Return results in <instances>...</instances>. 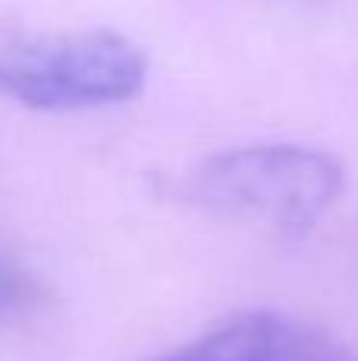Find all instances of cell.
I'll return each instance as SVG.
<instances>
[{
    "instance_id": "4",
    "label": "cell",
    "mask_w": 358,
    "mask_h": 361,
    "mask_svg": "<svg viewBox=\"0 0 358 361\" xmlns=\"http://www.w3.org/2000/svg\"><path fill=\"white\" fill-rule=\"evenodd\" d=\"M42 301V282L23 263L0 257V326L35 311Z\"/></svg>"
},
{
    "instance_id": "1",
    "label": "cell",
    "mask_w": 358,
    "mask_h": 361,
    "mask_svg": "<svg viewBox=\"0 0 358 361\" xmlns=\"http://www.w3.org/2000/svg\"><path fill=\"white\" fill-rule=\"evenodd\" d=\"M184 193L206 209L302 235L342 193V165L308 146H238L203 159Z\"/></svg>"
},
{
    "instance_id": "3",
    "label": "cell",
    "mask_w": 358,
    "mask_h": 361,
    "mask_svg": "<svg viewBox=\"0 0 358 361\" xmlns=\"http://www.w3.org/2000/svg\"><path fill=\"white\" fill-rule=\"evenodd\" d=\"M149 361H358L346 345L289 317L238 314Z\"/></svg>"
},
{
    "instance_id": "2",
    "label": "cell",
    "mask_w": 358,
    "mask_h": 361,
    "mask_svg": "<svg viewBox=\"0 0 358 361\" xmlns=\"http://www.w3.org/2000/svg\"><path fill=\"white\" fill-rule=\"evenodd\" d=\"M149 63L118 32L86 29L0 44V95L35 111H82L143 92Z\"/></svg>"
}]
</instances>
